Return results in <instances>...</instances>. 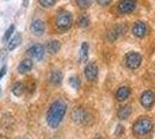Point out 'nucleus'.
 I'll list each match as a JSON object with an SVG mask.
<instances>
[{"instance_id": "f257e3e1", "label": "nucleus", "mask_w": 155, "mask_h": 139, "mask_svg": "<svg viewBox=\"0 0 155 139\" xmlns=\"http://www.w3.org/2000/svg\"><path fill=\"white\" fill-rule=\"evenodd\" d=\"M67 110V104L63 100H57L52 102L48 114H46V122L50 127L54 129L60 124V122L64 118L65 114Z\"/></svg>"}, {"instance_id": "f03ea898", "label": "nucleus", "mask_w": 155, "mask_h": 139, "mask_svg": "<svg viewBox=\"0 0 155 139\" xmlns=\"http://www.w3.org/2000/svg\"><path fill=\"white\" fill-rule=\"evenodd\" d=\"M153 122L147 117H140L133 123L132 132L136 136H146L153 130Z\"/></svg>"}, {"instance_id": "7ed1b4c3", "label": "nucleus", "mask_w": 155, "mask_h": 139, "mask_svg": "<svg viewBox=\"0 0 155 139\" xmlns=\"http://www.w3.org/2000/svg\"><path fill=\"white\" fill-rule=\"evenodd\" d=\"M56 27L58 28L59 30L65 31V30H68L73 25V18H72V14L70 12H59L56 16V20H54Z\"/></svg>"}, {"instance_id": "20e7f679", "label": "nucleus", "mask_w": 155, "mask_h": 139, "mask_svg": "<svg viewBox=\"0 0 155 139\" xmlns=\"http://www.w3.org/2000/svg\"><path fill=\"white\" fill-rule=\"evenodd\" d=\"M142 63V56L139 52L131 51L125 56V64L130 70H137L138 67L141 65Z\"/></svg>"}, {"instance_id": "39448f33", "label": "nucleus", "mask_w": 155, "mask_h": 139, "mask_svg": "<svg viewBox=\"0 0 155 139\" xmlns=\"http://www.w3.org/2000/svg\"><path fill=\"white\" fill-rule=\"evenodd\" d=\"M137 8V0H120L117 4V11L119 14H130Z\"/></svg>"}, {"instance_id": "423d86ee", "label": "nucleus", "mask_w": 155, "mask_h": 139, "mask_svg": "<svg viewBox=\"0 0 155 139\" xmlns=\"http://www.w3.org/2000/svg\"><path fill=\"white\" fill-rule=\"evenodd\" d=\"M28 55L32 57L34 59L36 60H42L44 55H45V48L42 45V44H34L32 46H30L28 50H27Z\"/></svg>"}, {"instance_id": "0eeeda50", "label": "nucleus", "mask_w": 155, "mask_h": 139, "mask_svg": "<svg viewBox=\"0 0 155 139\" xmlns=\"http://www.w3.org/2000/svg\"><path fill=\"white\" fill-rule=\"evenodd\" d=\"M140 103L143 108L149 109L155 103V94L152 91H145L140 95Z\"/></svg>"}, {"instance_id": "6e6552de", "label": "nucleus", "mask_w": 155, "mask_h": 139, "mask_svg": "<svg viewBox=\"0 0 155 139\" xmlns=\"http://www.w3.org/2000/svg\"><path fill=\"white\" fill-rule=\"evenodd\" d=\"M147 25L142 21H137L136 23L132 27V34L138 37V38H142L147 35Z\"/></svg>"}, {"instance_id": "1a4fd4ad", "label": "nucleus", "mask_w": 155, "mask_h": 139, "mask_svg": "<svg viewBox=\"0 0 155 139\" xmlns=\"http://www.w3.org/2000/svg\"><path fill=\"white\" fill-rule=\"evenodd\" d=\"M125 26L124 25H117V26L112 27L109 30V33L107 35V38L110 41V42H114V41L118 40L124 33H125Z\"/></svg>"}, {"instance_id": "9d476101", "label": "nucleus", "mask_w": 155, "mask_h": 139, "mask_svg": "<svg viewBox=\"0 0 155 139\" xmlns=\"http://www.w3.org/2000/svg\"><path fill=\"white\" fill-rule=\"evenodd\" d=\"M84 77L89 81H95L98 77V67L94 63H89L84 67Z\"/></svg>"}, {"instance_id": "9b49d317", "label": "nucleus", "mask_w": 155, "mask_h": 139, "mask_svg": "<svg viewBox=\"0 0 155 139\" xmlns=\"http://www.w3.org/2000/svg\"><path fill=\"white\" fill-rule=\"evenodd\" d=\"M72 118L75 123L79 124H84L86 123V121L88 118V114L87 111L82 109V108H75L73 111H72Z\"/></svg>"}, {"instance_id": "f8f14e48", "label": "nucleus", "mask_w": 155, "mask_h": 139, "mask_svg": "<svg viewBox=\"0 0 155 139\" xmlns=\"http://www.w3.org/2000/svg\"><path fill=\"white\" fill-rule=\"evenodd\" d=\"M30 30L34 36H42L44 31H45V25L44 22L41 20V19H37V20H34L30 26Z\"/></svg>"}, {"instance_id": "ddd939ff", "label": "nucleus", "mask_w": 155, "mask_h": 139, "mask_svg": "<svg viewBox=\"0 0 155 139\" xmlns=\"http://www.w3.org/2000/svg\"><path fill=\"white\" fill-rule=\"evenodd\" d=\"M131 95V89L127 86H122L117 89L116 92V100L119 102H123L125 100H127Z\"/></svg>"}, {"instance_id": "4468645a", "label": "nucleus", "mask_w": 155, "mask_h": 139, "mask_svg": "<svg viewBox=\"0 0 155 139\" xmlns=\"http://www.w3.org/2000/svg\"><path fill=\"white\" fill-rule=\"evenodd\" d=\"M32 68V60L30 59H23L18 66V72L21 74L28 73Z\"/></svg>"}, {"instance_id": "2eb2a0df", "label": "nucleus", "mask_w": 155, "mask_h": 139, "mask_svg": "<svg viewBox=\"0 0 155 139\" xmlns=\"http://www.w3.org/2000/svg\"><path fill=\"white\" fill-rule=\"evenodd\" d=\"M60 48H61L60 42L56 40H52V41H50V42H48V44H46V46H45L46 51L49 53H51V55H54V53L58 52L59 50H60Z\"/></svg>"}, {"instance_id": "dca6fc26", "label": "nucleus", "mask_w": 155, "mask_h": 139, "mask_svg": "<svg viewBox=\"0 0 155 139\" xmlns=\"http://www.w3.org/2000/svg\"><path fill=\"white\" fill-rule=\"evenodd\" d=\"M131 113H132V108L129 104H125V106L120 107L117 111V116L119 119H126L129 118V116H131Z\"/></svg>"}, {"instance_id": "f3484780", "label": "nucleus", "mask_w": 155, "mask_h": 139, "mask_svg": "<svg viewBox=\"0 0 155 139\" xmlns=\"http://www.w3.org/2000/svg\"><path fill=\"white\" fill-rule=\"evenodd\" d=\"M63 81V73L60 72L59 70H53L50 74V82L52 85H60Z\"/></svg>"}, {"instance_id": "a211bd4d", "label": "nucleus", "mask_w": 155, "mask_h": 139, "mask_svg": "<svg viewBox=\"0 0 155 139\" xmlns=\"http://www.w3.org/2000/svg\"><path fill=\"white\" fill-rule=\"evenodd\" d=\"M88 53H89V45L87 42H84L80 48V60L81 61H87L88 60Z\"/></svg>"}, {"instance_id": "6ab92c4d", "label": "nucleus", "mask_w": 155, "mask_h": 139, "mask_svg": "<svg viewBox=\"0 0 155 139\" xmlns=\"http://www.w3.org/2000/svg\"><path fill=\"white\" fill-rule=\"evenodd\" d=\"M89 23H91V20H89V16L87 14L79 15V18L77 20V26L79 28H86V27L89 26Z\"/></svg>"}, {"instance_id": "aec40b11", "label": "nucleus", "mask_w": 155, "mask_h": 139, "mask_svg": "<svg viewBox=\"0 0 155 139\" xmlns=\"http://www.w3.org/2000/svg\"><path fill=\"white\" fill-rule=\"evenodd\" d=\"M21 40H22L21 35H20V34H16V35H15V36L13 37V38L9 41V43H8V46H7V49H8L9 51H12V50H14V49H16V48L20 45V43H21Z\"/></svg>"}, {"instance_id": "412c9836", "label": "nucleus", "mask_w": 155, "mask_h": 139, "mask_svg": "<svg viewBox=\"0 0 155 139\" xmlns=\"http://www.w3.org/2000/svg\"><path fill=\"white\" fill-rule=\"evenodd\" d=\"M25 85L22 84V82H15L13 85V87H12V93H13L15 96H21L23 93H25Z\"/></svg>"}, {"instance_id": "4be33fe9", "label": "nucleus", "mask_w": 155, "mask_h": 139, "mask_svg": "<svg viewBox=\"0 0 155 139\" xmlns=\"http://www.w3.org/2000/svg\"><path fill=\"white\" fill-rule=\"evenodd\" d=\"M75 2L81 9H87V8H89L91 6L93 0H75Z\"/></svg>"}, {"instance_id": "5701e85b", "label": "nucleus", "mask_w": 155, "mask_h": 139, "mask_svg": "<svg viewBox=\"0 0 155 139\" xmlns=\"http://www.w3.org/2000/svg\"><path fill=\"white\" fill-rule=\"evenodd\" d=\"M68 82H70V85H71L72 88H74V89L80 88V85H81L79 77H71L70 80H68Z\"/></svg>"}, {"instance_id": "b1692460", "label": "nucleus", "mask_w": 155, "mask_h": 139, "mask_svg": "<svg viewBox=\"0 0 155 139\" xmlns=\"http://www.w3.org/2000/svg\"><path fill=\"white\" fill-rule=\"evenodd\" d=\"M38 2L42 7L49 8V7H52L56 4V0H38Z\"/></svg>"}, {"instance_id": "393cba45", "label": "nucleus", "mask_w": 155, "mask_h": 139, "mask_svg": "<svg viewBox=\"0 0 155 139\" xmlns=\"http://www.w3.org/2000/svg\"><path fill=\"white\" fill-rule=\"evenodd\" d=\"M14 29H15V27L12 25V26L9 27L8 29L6 30V33H5V36H4V41H8L9 40V37L12 36V34L14 33Z\"/></svg>"}, {"instance_id": "a878e982", "label": "nucleus", "mask_w": 155, "mask_h": 139, "mask_svg": "<svg viewBox=\"0 0 155 139\" xmlns=\"http://www.w3.org/2000/svg\"><path fill=\"white\" fill-rule=\"evenodd\" d=\"M124 132H125V127H124L123 125H117L116 130H115V134H116L117 137H120L122 134H124Z\"/></svg>"}, {"instance_id": "bb28decb", "label": "nucleus", "mask_w": 155, "mask_h": 139, "mask_svg": "<svg viewBox=\"0 0 155 139\" xmlns=\"http://www.w3.org/2000/svg\"><path fill=\"white\" fill-rule=\"evenodd\" d=\"M6 57H7V50L6 49H2V50L0 51V63L4 61Z\"/></svg>"}, {"instance_id": "cd10ccee", "label": "nucleus", "mask_w": 155, "mask_h": 139, "mask_svg": "<svg viewBox=\"0 0 155 139\" xmlns=\"http://www.w3.org/2000/svg\"><path fill=\"white\" fill-rule=\"evenodd\" d=\"M111 1H112V0H97L98 5H101V6H108Z\"/></svg>"}, {"instance_id": "c85d7f7f", "label": "nucleus", "mask_w": 155, "mask_h": 139, "mask_svg": "<svg viewBox=\"0 0 155 139\" xmlns=\"http://www.w3.org/2000/svg\"><path fill=\"white\" fill-rule=\"evenodd\" d=\"M6 72H7V66L6 65H4V66L1 67V70H0V80H1V78L6 74Z\"/></svg>"}, {"instance_id": "c756f323", "label": "nucleus", "mask_w": 155, "mask_h": 139, "mask_svg": "<svg viewBox=\"0 0 155 139\" xmlns=\"http://www.w3.org/2000/svg\"><path fill=\"white\" fill-rule=\"evenodd\" d=\"M27 1H29V0H25V2H23V6H27Z\"/></svg>"}, {"instance_id": "7c9ffc66", "label": "nucleus", "mask_w": 155, "mask_h": 139, "mask_svg": "<svg viewBox=\"0 0 155 139\" xmlns=\"http://www.w3.org/2000/svg\"><path fill=\"white\" fill-rule=\"evenodd\" d=\"M94 139H102L101 137H96V138H94Z\"/></svg>"}]
</instances>
